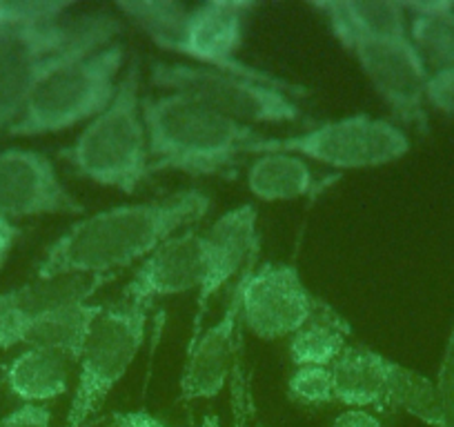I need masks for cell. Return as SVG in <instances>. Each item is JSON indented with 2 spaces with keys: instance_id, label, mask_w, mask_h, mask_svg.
Returning <instances> with one entry per match:
<instances>
[{
  "instance_id": "cell-28",
  "label": "cell",
  "mask_w": 454,
  "mask_h": 427,
  "mask_svg": "<svg viewBox=\"0 0 454 427\" xmlns=\"http://www.w3.org/2000/svg\"><path fill=\"white\" fill-rule=\"evenodd\" d=\"M232 427H252V412H250V394H247L246 374L241 365V347L237 352L232 369Z\"/></svg>"
},
{
  "instance_id": "cell-30",
  "label": "cell",
  "mask_w": 454,
  "mask_h": 427,
  "mask_svg": "<svg viewBox=\"0 0 454 427\" xmlns=\"http://www.w3.org/2000/svg\"><path fill=\"white\" fill-rule=\"evenodd\" d=\"M0 427H51V409L47 405H19L0 418Z\"/></svg>"
},
{
  "instance_id": "cell-29",
  "label": "cell",
  "mask_w": 454,
  "mask_h": 427,
  "mask_svg": "<svg viewBox=\"0 0 454 427\" xmlns=\"http://www.w3.org/2000/svg\"><path fill=\"white\" fill-rule=\"evenodd\" d=\"M427 107L454 116V72L432 74L427 81Z\"/></svg>"
},
{
  "instance_id": "cell-13",
  "label": "cell",
  "mask_w": 454,
  "mask_h": 427,
  "mask_svg": "<svg viewBox=\"0 0 454 427\" xmlns=\"http://www.w3.org/2000/svg\"><path fill=\"white\" fill-rule=\"evenodd\" d=\"M241 296L243 274L239 276L221 318L209 328H203V332L187 347V359L183 365L181 383H178V400L181 403L216 399L225 390L227 381L232 378L234 359H237V352L241 347V341H239Z\"/></svg>"
},
{
  "instance_id": "cell-5",
  "label": "cell",
  "mask_w": 454,
  "mask_h": 427,
  "mask_svg": "<svg viewBox=\"0 0 454 427\" xmlns=\"http://www.w3.org/2000/svg\"><path fill=\"white\" fill-rule=\"evenodd\" d=\"M128 47L114 41L91 54L56 69L29 96L20 114L7 128L16 138H38L67 132L91 119L112 103L125 72Z\"/></svg>"
},
{
  "instance_id": "cell-7",
  "label": "cell",
  "mask_w": 454,
  "mask_h": 427,
  "mask_svg": "<svg viewBox=\"0 0 454 427\" xmlns=\"http://www.w3.org/2000/svg\"><path fill=\"white\" fill-rule=\"evenodd\" d=\"M150 312L152 307L128 299L103 305L78 359L76 387L65 427H87L94 423L114 387L128 377L141 354Z\"/></svg>"
},
{
  "instance_id": "cell-34",
  "label": "cell",
  "mask_w": 454,
  "mask_h": 427,
  "mask_svg": "<svg viewBox=\"0 0 454 427\" xmlns=\"http://www.w3.org/2000/svg\"><path fill=\"white\" fill-rule=\"evenodd\" d=\"M196 427H223L221 416H216V414H205L203 421H200Z\"/></svg>"
},
{
  "instance_id": "cell-21",
  "label": "cell",
  "mask_w": 454,
  "mask_h": 427,
  "mask_svg": "<svg viewBox=\"0 0 454 427\" xmlns=\"http://www.w3.org/2000/svg\"><path fill=\"white\" fill-rule=\"evenodd\" d=\"M325 19L332 36L350 34L361 38L408 36V14L396 0H323L309 3Z\"/></svg>"
},
{
  "instance_id": "cell-23",
  "label": "cell",
  "mask_w": 454,
  "mask_h": 427,
  "mask_svg": "<svg viewBox=\"0 0 454 427\" xmlns=\"http://www.w3.org/2000/svg\"><path fill=\"white\" fill-rule=\"evenodd\" d=\"M352 328L325 300L308 325L292 334L287 354L294 368H332L350 345Z\"/></svg>"
},
{
  "instance_id": "cell-22",
  "label": "cell",
  "mask_w": 454,
  "mask_h": 427,
  "mask_svg": "<svg viewBox=\"0 0 454 427\" xmlns=\"http://www.w3.org/2000/svg\"><path fill=\"white\" fill-rule=\"evenodd\" d=\"M408 38L427 74L454 72V0L403 3Z\"/></svg>"
},
{
  "instance_id": "cell-33",
  "label": "cell",
  "mask_w": 454,
  "mask_h": 427,
  "mask_svg": "<svg viewBox=\"0 0 454 427\" xmlns=\"http://www.w3.org/2000/svg\"><path fill=\"white\" fill-rule=\"evenodd\" d=\"M16 238H19V228L16 223L7 221L5 216H0V269L5 268L7 259H10L12 250L16 245Z\"/></svg>"
},
{
  "instance_id": "cell-10",
  "label": "cell",
  "mask_w": 454,
  "mask_h": 427,
  "mask_svg": "<svg viewBox=\"0 0 454 427\" xmlns=\"http://www.w3.org/2000/svg\"><path fill=\"white\" fill-rule=\"evenodd\" d=\"M334 38L356 60L396 123L427 132L430 74L410 38H361L350 34H334Z\"/></svg>"
},
{
  "instance_id": "cell-32",
  "label": "cell",
  "mask_w": 454,
  "mask_h": 427,
  "mask_svg": "<svg viewBox=\"0 0 454 427\" xmlns=\"http://www.w3.org/2000/svg\"><path fill=\"white\" fill-rule=\"evenodd\" d=\"M112 425L114 427H169L168 423L156 418L154 414H150L147 409H132V412L114 414Z\"/></svg>"
},
{
  "instance_id": "cell-27",
  "label": "cell",
  "mask_w": 454,
  "mask_h": 427,
  "mask_svg": "<svg viewBox=\"0 0 454 427\" xmlns=\"http://www.w3.org/2000/svg\"><path fill=\"white\" fill-rule=\"evenodd\" d=\"M436 390L441 396L443 421L441 427H454V321L445 341L443 356H441L439 374H436Z\"/></svg>"
},
{
  "instance_id": "cell-15",
  "label": "cell",
  "mask_w": 454,
  "mask_h": 427,
  "mask_svg": "<svg viewBox=\"0 0 454 427\" xmlns=\"http://www.w3.org/2000/svg\"><path fill=\"white\" fill-rule=\"evenodd\" d=\"M203 278L205 234L199 228H187L160 243L138 263L121 299L154 307L163 299L199 291Z\"/></svg>"
},
{
  "instance_id": "cell-18",
  "label": "cell",
  "mask_w": 454,
  "mask_h": 427,
  "mask_svg": "<svg viewBox=\"0 0 454 427\" xmlns=\"http://www.w3.org/2000/svg\"><path fill=\"white\" fill-rule=\"evenodd\" d=\"M100 303H76L47 314V316L0 332V352L50 350L67 356L74 365L82 354L90 330L100 314Z\"/></svg>"
},
{
  "instance_id": "cell-16",
  "label": "cell",
  "mask_w": 454,
  "mask_h": 427,
  "mask_svg": "<svg viewBox=\"0 0 454 427\" xmlns=\"http://www.w3.org/2000/svg\"><path fill=\"white\" fill-rule=\"evenodd\" d=\"M114 276L65 274V276L34 278L19 287L0 291V332L32 323L67 305L90 303Z\"/></svg>"
},
{
  "instance_id": "cell-1",
  "label": "cell",
  "mask_w": 454,
  "mask_h": 427,
  "mask_svg": "<svg viewBox=\"0 0 454 427\" xmlns=\"http://www.w3.org/2000/svg\"><path fill=\"white\" fill-rule=\"evenodd\" d=\"M209 209L212 198L200 190L100 209L54 238L38 259L34 274L36 278L65 274L114 276L119 269L141 263L174 234L196 228Z\"/></svg>"
},
{
  "instance_id": "cell-12",
  "label": "cell",
  "mask_w": 454,
  "mask_h": 427,
  "mask_svg": "<svg viewBox=\"0 0 454 427\" xmlns=\"http://www.w3.org/2000/svg\"><path fill=\"white\" fill-rule=\"evenodd\" d=\"M82 212L85 205L67 190L50 156L27 147L0 150V216L16 223Z\"/></svg>"
},
{
  "instance_id": "cell-3",
  "label": "cell",
  "mask_w": 454,
  "mask_h": 427,
  "mask_svg": "<svg viewBox=\"0 0 454 427\" xmlns=\"http://www.w3.org/2000/svg\"><path fill=\"white\" fill-rule=\"evenodd\" d=\"M76 176L100 187L134 194L152 174L143 120L141 60L134 56L121 76L112 103L85 123L72 145L60 150Z\"/></svg>"
},
{
  "instance_id": "cell-35",
  "label": "cell",
  "mask_w": 454,
  "mask_h": 427,
  "mask_svg": "<svg viewBox=\"0 0 454 427\" xmlns=\"http://www.w3.org/2000/svg\"><path fill=\"white\" fill-rule=\"evenodd\" d=\"M87 427H114V425H112V421H109V423H98V421H94V423H90V425H87Z\"/></svg>"
},
{
  "instance_id": "cell-4",
  "label": "cell",
  "mask_w": 454,
  "mask_h": 427,
  "mask_svg": "<svg viewBox=\"0 0 454 427\" xmlns=\"http://www.w3.org/2000/svg\"><path fill=\"white\" fill-rule=\"evenodd\" d=\"M119 16L105 10L67 14L25 29L0 50V128H10L29 96L63 65L91 54L123 34Z\"/></svg>"
},
{
  "instance_id": "cell-9",
  "label": "cell",
  "mask_w": 454,
  "mask_h": 427,
  "mask_svg": "<svg viewBox=\"0 0 454 427\" xmlns=\"http://www.w3.org/2000/svg\"><path fill=\"white\" fill-rule=\"evenodd\" d=\"M254 10L256 3L252 0H205L194 5H183L172 36L168 38L163 50L183 56L199 67L221 69L283 87H299L286 78L261 72L239 60L237 51L241 50L247 19Z\"/></svg>"
},
{
  "instance_id": "cell-19",
  "label": "cell",
  "mask_w": 454,
  "mask_h": 427,
  "mask_svg": "<svg viewBox=\"0 0 454 427\" xmlns=\"http://www.w3.org/2000/svg\"><path fill=\"white\" fill-rule=\"evenodd\" d=\"M387 359L390 356L372 347L350 343L330 368L336 403L343 408L387 412Z\"/></svg>"
},
{
  "instance_id": "cell-17",
  "label": "cell",
  "mask_w": 454,
  "mask_h": 427,
  "mask_svg": "<svg viewBox=\"0 0 454 427\" xmlns=\"http://www.w3.org/2000/svg\"><path fill=\"white\" fill-rule=\"evenodd\" d=\"M340 174H321L312 163L287 151H261L250 156L246 187L261 203H290L314 198L334 185Z\"/></svg>"
},
{
  "instance_id": "cell-11",
  "label": "cell",
  "mask_w": 454,
  "mask_h": 427,
  "mask_svg": "<svg viewBox=\"0 0 454 427\" xmlns=\"http://www.w3.org/2000/svg\"><path fill=\"white\" fill-rule=\"evenodd\" d=\"M321 303L292 263H256L254 254L243 272L241 325L261 341L290 338L312 321Z\"/></svg>"
},
{
  "instance_id": "cell-31",
  "label": "cell",
  "mask_w": 454,
  "mask_h": 427,
  "mask_svg": "<svg viewBox=\"0 0 454 427\" xmlns=\"http://www.w3.org/2000/svg\"><path fill=\"white\" fill-rule=\"evenodd\" d=\"M330 427H383V423L372 409L346 408L343 412L336 414Z\"/></svg>"
},
{
  "instance_id": "cell-25",
  "label": "cell",
  "mask_w": 454,
  "mask_h": 427,
  "mask_svg": "<svg viewBox=\"0 0 454 427\" xmlns=\"http://www.w3.org/2000/svg\"><path fill=\"white\" fill-rule=\"evenodd\" d=\"M74 10V0H0V50L25 29L63 19Z\"/></svg>"
},
{
  "instance_id": "cell-36",
  "label": "cell",
  "mask_w": 454,
  "mask_h": 427,
  "mask_svg": "<svg viewBox=\"0 0 454 427\" xmlns=\"http://www.w3.org/2000/svg\"><path fill=\"white\" fill-rule=\"evenodd\" d=\"M3 132H5V129H3V128H0V136H3Z\"/></svg>"
},
{
  "instance_id": "cell-2",
  "label": "cell",
  "mask_w": 454,
  "mask_h": 427,
  "mask_svg": "<svg viewBox=\"0 0 454 427\" xmlns=\"http://www.w3.org/2000/svg\"><path fill=\"white\" fill-rule=\"evenodd\" d=\"M143 120L152 174L225 176L232 174L250 154V147L263 138L259 129L234 123L176 91L145 96Z\"/></svg>"
},
{
  "instance_id": "cell-8",
  "label": "cell",
  "mask_w": 454,
  "mask_h": 427,
  "mask_svg": "<svg viewBox=\"0 0 454 427\" xmlns=\"http://www.w3.org/2000/svg\"><path fill=\"white\" fill-rule=\"evenodd\" d=\"M410 150V134L396 120L352 114L323 120L290 136H263L250 147L247 156L261 151H287L340 174L386 167L408 156Z\"/></svg>"
},
{
  "instance_id": "cell-6",
  "label": "cell",
  "mask_w": 454,
  "mask_h": 427,
  "mask_svg": "<svg viewBox=\"0 0 454 427\" xmlns=\"http://www.w3.org/2000/svg\"><path fill=\"white\" fill-rule=\"evenodd\" d=\"M150 82L156 89L176 91L234 123L254 129L259 125H290L305 120V112L294 100L296 94H308L303 87H283L221 69L168 60L152 65Z\"/></svg>"
},
{
  "instance_id": "cell-26",
  "label": "cell",
  "mask_w": 454,
  "mask_h": 427,
  "mask_svg": "<svg viewBox=\"0 0 454 427\" xmlns=\"http://www.w3.org/2000/svg\"><path fill=\"white\" fill-rule=\"evenodd\" d=\"M287 394L303 408H325L336 403L330 368H294L287 377Z\"/></svg>"
},
{
  "instance_id": "cell-24",
  "label": "cell",
  "mask_w": 454,
  "mask_h": 427,
  "mask_svg": "<svg viewBox=\"0 0 454 427\" xmlns=\"http://www.w3.org/2000/svg\"><path fill=\"white\" fill-rule=\"evenodd\" d=\"M386 381L387 409L390 412H405L408 416L421 421L423 425L441 427L443 409H441V396L439 390H436V381L392 359H387Z\"/></svg>"
},
{
  "instance_id": "cell-14",
  "label": "cell",
  "mask_w": 454,
  "mask_h": 427,
  "mask_svg": "<svg viewBox=\"0 0 454 427\" xmlns=\"http://www.w3.org/2000/svg\"><path fill=\"white\" fill-rule=\"evenodd\" d=\"M259 212L252 203L227 209L205 234V278L196 294L194 328L190 343L203 332L207 305L230 281L243 274L250 259L259 254V232H256Z\"/></svg>"
},
{
  "instance_id": "cell-20",
  "label": "cell",
  "mask_w": 454,
  "mask_h": 427,
  "mask_svg": "<svg viewBox=\"0 0 454 427\" xmlns=\"http://www.w3.org/2000/svg\"><path fill=\"white\" fill-rule=\"evenodd\" d=\"M74 368L76 365L59 352L19 350L0 374L7 392L20 405H47L67 394Z\"/></svg>"
}]
</instances>
